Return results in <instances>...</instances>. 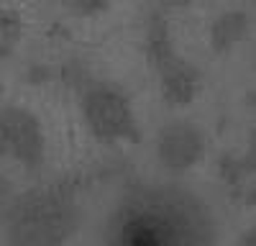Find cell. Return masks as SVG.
Instances as JSON below:
<instances>
[{
    "label": "cell",
    "instance_id": "6da1fadb",
    "mask_svg": "<svg viewBox=\"0 0 256 246\" xmlns=\"http://www.w3.org/2000/svg\"><path fill=\"white\" fill-rule=\"evenodd\" d=\"M184 146H200L198 134H192L190 128H174L166 131L162 138V159L166 162V167L172 170V162L177 156V170H187L192 162L200 156L198 149H184Z\"/></svg>",
    "mask_w": 256,
    "mask_h": 246
}]
</instances>
